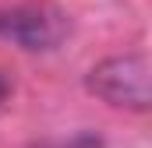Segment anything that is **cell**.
Returning <instances> with one entry per match:
<instances>
[{
    "instance_id": "1",
    "label": "cell",
    "mask_w": 152,
    "mask_h": 148,
    "mask_svg": "<svg viewBox=\"0 0 152 148\" xmlns=\"http://www.w3.org/2000/svg\"><path fill=\"white\" fill-rule=\"evenodd\" d=\"M85 88L106 106L149 113L152 106V67L145 53H120L99 60L85 74Z\"/></svg>"
},
{
    "instance_id": "2",
    "label": "cell",
    "mask_w": 152,
    "mask_h": 148,
    "mask_svg": "<svg viewBox=\"0 0 152 148\" xmlns=\"http://www.w3.org/2000/svg\"><path fill=\"white\" fill-rule=\"evenodd\" d=\"M64 36V18L42 4L0 7V39H11L21 49H53Z\"/></svg>"
},
{
    "instance_id": "3",
    "label": "cell",
    "mask_w": 152,
    "mask_h": 148,
    "mask_svg": "<svg viewBox=\"0 0 152 148\" xmlns=\"http://www.w3.org/2000/svg\"><path fill=\"white\" fill-rule=\"evenodd\" d=\"M7 92H11V85H7V78H4V71H0V99H4Z\"/></svg>"
}]
</instances>
